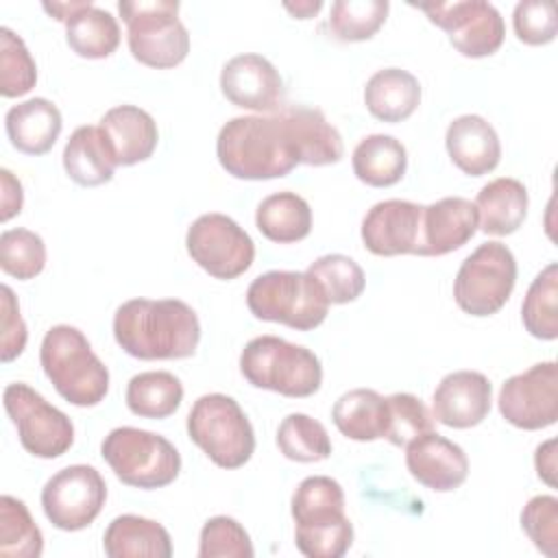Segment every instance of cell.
<instances>
[{
  "label": "cell",
  "instance_id": "cell-1",
  "mask_svg": "<svg viewBox=\"0 0 558 558\" xmlns=\"http://www.w3.org/2000/svg\"><path fill=\"white\" fill-rule=\"evenodd\" d=\"M222 170L244 181L281 179L303 163V148L290 109L268 116H238L216 137Z\"/></svg>",
  "mask_w": 558,
  "mask_h": 558
},
{
  "label": "cell",
  "instance_id": "cell-2",
  "mask_svg": "<svg viewBox=\"0 0 558 558\" xmlns=\"http://www.w3.org/2000/svg\"><path fill=\"white\" fill-rule=\"evenodd\" d=\"M113 338L137 360H183L196 353L201 320L181 299H129L113 314Z\"/></svg>",
  "mask_w": 558,
  "mask_h": 558
},
{
  "label": "cell",
  "instance_id": "cell-3",
  "mask_svg": "<svg viewBox=\"0 0 558 558\" xmlns=\"http://www.w3.org/2000/svg\"><path fill=\"white\" fill-rule=\"evenodd\" d=\"M39 364L54 390L76 408H94L109 392V371L92 351L85 333L72 325H54L46 331Z\"/></svg>",
  "mask_w": 558,
  "mask_h": 558
},
{
  "label": "cell",
  "instance_id": "cell-4",
  "mask_svg": "<svg viewBox=\"0 0 558 558\" xmlns=\"http://www.w3.org/2000/svg\"><path fill=\"white\" fill-rule=\"evenodd\" d=\"M242 377L262 390L305 399L318 392L323 366L314 351L279 336H257L240 353Z\"/></svg>",
  "mask_w": 558,
  "mask_h": 558
},
{
  "label": "cell",
  "instance_id": "cell-5",
  "mask_svg": "<svg viewBox=\"0 0 558 558\" xmlns=\"http://www.w3.org/2000/svg\"><path fill=\"white\" fill-rule=\"evenodd\" d=\"M118 11L135 61L155 70H170L185 61L190 33L179 20L177 0H120Z\"/></svg>",
  "mask_w": 558,
  "mask_h": 558
},
{
  "label": "cell",
  "instance_id": "cell-6",
  "mask_svg": "<svg viewBox=\"0 0 558 558\" xmlns=\"http://www.w3.org/2000/svg\"><path fill=\"white\" fill-rule=\"evenodd\" d=\"M100 453L122 484L142 490L163 488L181 473L177 447L161 434L140 427L111 429L100 442Z\"/></svg>",
  "mask_w": 558,
  "mask_h": 558
},
{
  "label": "cell",
  "instance_id": "cell-7",
  "mask_svg": "<svg viewBox=\"0 0 558 558\" xmlns=\"http://www.w3.org/2000/svg\"><path fill=\"white\" fill-rule=\"evenodd\" d=\"M187 436L220 469L244 466L255 451V432L240 403L222 392L194 401L187 414Z\"/></svg>",
  "mask_w": 558,
  "mask_h": 558
},
{
  "label": "cell",
  "instance_id": "cell-8",
  "mask_svg": "<svg viewBox=\"0 0 558 558\" xmlns=\"http://www.w3.org/2000/svg\"><path fill=\"white\" fill-rule=\"evenodd\" d=\"M246 307L259 320L310 331L327 318L329 301L307 272L268 270L251 281Z\"/></svg>",
  "mask_w": 558,
  "mask_h": 558
},
{
  "label": "cell",
  "instance_id": "cell-9",
  "mask_svg": "<svg viewBox=\"0 0 558 558\" xmlns=\"http://www.w3.org/2000/svg\"><path fill=\"white\" fill-rule=\"evenodd\" d=\"M517 283V259L501 242L480 244L458 268L453 301L471 316L497 314L510 299Z\"/></svg>",
  "mask_w": 558,
  "mask_h": 558
},
{
  "label": "cell",
  "instance_id": "cell-10",
  "mask_svg": "<svg viewBox=\"0 0 558 558\" xmlns=\"http://www.w3.org/2000/svg\"><path fill=\"white\" fill-rule=\"evenodd\" d=\"M2 403L17 429L20 445L31 456L52 460L74 445V425L70 416L48 403L28 384H9L2 392Z\"/></svg>",
  "mask_w": 558,
  "mask_h": 558
},
{
  "label": "cell",
  "instance_id": "cell-11",
  "mask_svg": "<svg viewBox=\"0 0 558 558\" xmlns=\"http://www.w3.org/2000/svg\"><path fill=\"white\" fill-rule=\"evenodd\" d=\"M185 248L192 262L222 281L244 275L255 259L251 235L233 218L218 211L203 214L190 225Z\"/></svg>",
  "mask_w": 558,
  "mask_h": 558
},
{
  "label": "cell",
  "instance_id": "cell-12",
  "mask_svg": "<svg viewBox=\"0 0 558 558\" xmlns=\"http://www.w3.org/2000/svg\"><path fill=\"white\" fill-rule=\"evenodd\" d=\"M105 501V477L89 464L65 466L41 488V510L46 519L63 532H78L92 525Z\"/></svg>",
  "mask_w": 558,
  "mask_h": 558
},
{
  "label": "cell",
  "instance_id": "cell-13",
  "mask_svg": "<svg viewBox=\"0 0 558 558\" xmlns=\"http://www.w3.org/2000/svg\"><path fill=\"white\" fill-rule=\"evenodd\" d=\"M432 24L449 35L451 46L469 59L495 54L506 37L501 13L484 0H453L414 4Z\"/></svg>",
  "mask_w": 558,
  "mask_h": 558
},
{
  "label": "cell",
  "instance_id": "cell-14",
  "mask_svg": "<svg viewBox=\"0 0 558 558\" xmlns=\"http://www.w3.org/2000/svg\"><path fill=\"white\" fill-rule=\"evenodd\" d=\"M501 416L517 429L536 432L558 418V364L538 362L501 384L497 399Z\"/></svg>",
  "mask_w": 558,
  "mask_h": 558
},
{
  "label": "cell",
  "instance_id": "cell-15",
  "mask_svg": "<svg viewBox=\"0 0 558 558\" xmlns=\"http://www.w3.org/2000/svg\"><path fill=\"white\" fill-rule=\"evenodd\" d=\"M220 92L231 105L257 113H275L283 107L279 70L255 52L235 54L222 65Z\"/></svg>",
  "mask_w": 558,
  "mask_h": 558
},
{
  "label": "cell",
  "instance_id": "cell-16",
  "mask_svg": "<svg viewBox=\"0 0 558 558\" xmlns=\"http://www.w3.org/2000/svg\"><path fill=\"white\" fill-rule=\"evenodd\" d=\"M423 205L388 198L375 203L362 220V242L366 251L379 257L416 255L421 242Z\"/></svg>",
  "mask_w": 558,
  "mask_h": 558
},
{
  "label": "cell",
  "instance_id": "cell-17",
  "mask_svg": "<svg viewBox=\"0 0 558 558\" xmlns=\"http://www.w3.org/2000/svg\"><path fill=\"white\" fill-rule=\"evenodd\" d=\"M493 405V386L484 373L453 371L447 373L432 395L434 421L453 427L469 429L480 425Z\"/></svg>",
  "mask_w": 558,
  "mask_h": 558
},
{
  "label": "cell",
  "instance_id": "cell-18",
  "mask_svg": "<svg viewBox=\"0 0 558 558\" xmlns=\"http://www.w3.org/2000/svg\"><path fill=\"white\" fill-rule=\"evenodd\" d=\"M405 466L418 484L434 493H451L469 475L464 449L434 429L405 447Z\"/></svg>",
  "mask_w": 558,
  "mask_h": 558
},
{
  "label": "cell",
  "instance_id": "cell-19",
  "mask_svg": "<svg viewBox=\"0 0 558 558\" xmlns=\"http://www.w3.org/2000/svg\"><path fill=\"white\" fill-rule=\"evenodd\" d=\"M480 229L477 209L469 198L445 196L423 205L418 257H440L462 248Z\"/></svg>",
  "mask_w": 558,
  "mask_h": 558
},
{
  "label": "cell",
  "instance_id": "cell-20",
  "mask_svg": "<svg viewBox=\"0 0 558 558\" xmlns=\"http://www.w3.org/2000/svg\"><path fill=\"white\" fill-rule=\"evenodd\" d=\"M445 148L456 168L469 177L493 172L501 159V142L495 126L477 113H464L449 122Z\"/></svg>",
  "mask_w": 558,
  "mask_h": 558
},
{
  "label": "cell",
  "instance_id": "cell-21",
  "mask_svg": "<svg viewBox=\"0 0 558 558\" xmlns=\"http://www.w3.org/2000/svg\"><path fill=\"white\" fill-rule=\"evenodd\" d=\"M118 166H135L153 157L159 131L148 111L137 105L111 107L98 122Z\"/></svg>",
  "mask_w": 558,
  "mask_h": 558
},
{
  "label": "cell",
  "instance_id": "cell-22",
  "mask_svg": "<svg viewBox=\"0 0 558 558\" xmlns=\"http://www.w3.org/2000/svg\"><path fill=\"white\" fill-rule=\"evenodd\" d=\"M4 129L15 150L37 157L54 146L63 129V118L54 102L35 96L7 111Z\"/></svg>",
  "mask_w": 558,
  "mask_h": 558
},
{
  "label": "cell",
  "instance_id": "cell-23",
  "mask_svg": "<svg viewBox=\"0 0 558 558\" xmlns=\"http://www.w3.org/2000/svg\"><path fill=\"white\" fill-rule=\"evenodd\" d=\"M102 549L109 558H170L172 538L155 519L120 514L107 525Z\"/></svg>",
  "mask_w": 558,
  "mask_h": 558
},
{
  "label": "cell",
  "instance_id": "cell-24",
  "mask_svg": "<svg viewBox=\"0 0 558 558\" xmlns=\"http://www.w3.org/2000/svg\"><path fill=\"white\" fill-rule=\"evenodd\" d=\"M116 168V157L100 126L83 124L72 131L63 148V170L74 183L83 187L109 183Z\"/></svg>",
  "mask_w": 558,
  "mask_h": 558
},
{
  "label": "cell",
  "instance_id": "cell-25",
  "mask_svg": "<svg viewBox=\"0 0 558 558\" xmlns=\"http://www.w3.org/2000/svg\"><path fill=\"white\" fill-rule=\"evenodd\" d=\"M480 231L486 235H510L527 216V190L519 179L499 177L488 181L473 201Z\"/></svg>",
  "mask_w": 558,
  "mask_h": 558
},
{
  "label": "cell",
  "instance_id": "cell-26",
  "mask_svg": "<svg viewBox=\"0 0 558 558\" xmlns=\"http://www.w3.org/2000/svg\"><path fill=\"white\" fill-rule=\"evenodd\" d=\"M388 418V399L373 388H353L340 395L331 408V421L338 432L355 442L386 438Z\"/></svg>",
  "mask_w": 558,
  "mask_h": 558
},
{
  "label": "cell",
  "instance_id": "cell-27",
  "mask_svg": "<svg viewBox=\"0 0 558 558\" xmlns=\"http://www.w3.org/2000/svg\"><path fill=\"white\" fill-rule=\"evenodd\" d=\"M421 102V83L401 68L377 70L364 87V105L368 113L381 122L395 124L408 120Z\"/></svg>",
  "mask_w": 558,
  "mask_h": 558
},
{
  "label": "cell",
  "instance_id": "cell-28",
  "mask_svg": "<svg viewBox=\"0 0 558 558\" xmlns=\"http://www.w3.org/2000/svg\"><path fill=\"white\" fill-rule=\"evenodd\" d=\"M351 168L362 183L371 187H390L403 179L408 153L397 137L373 133L360 140L353 148Z\"/></svg>",
  "mask_w": 558,
  "mask_h": 558
},
{
  "label": "cell",
  "instance_id": "cell-29",
  "mask_svg": "<svg viewBox=\"0 0 558 558\" xmlns=\"http://www.w3.org/2000/svg\"><path fill=\"white\" fill-rule=\"evenodd\" d=\"M255 227L270 242H301L312 231V207L296 192H275L262 198V203L257 205Z\"/></svg>",
  "mask_w": 558,
  "mask_h": 558
},
{
  "label": "cell",
  "instance_id": "cell-30",
  "mask_svg": "<svg viewBox=\"0 0 558 558\" xmlns=\"http://www.w3.org/2000/svg\"><path fill=\"white\" fill-rule=\"evenodd\" d=\"M126 408L142 418H168L183 401V384L168 371H146L129 379Z\"/></svg>",
  "mask_w": 558,
  "mask_h": 558
},
{
  "label": "cell",
  "instance_id": "cell-31",
  "mask_svg": "<svg viewBox=\"0 0 558 558\" xmlns=\"http://www.w3.org/2000/svg\"><path fill=\"white\" fill-rule=\"evenodd\" d=\"M65 41L83 59H105L120 46L118 20L92 2L65 22Z\"/></svg>",
  "mask_w": 558,
  "mask_h": 558
},
{
  "label": "cell",
  "instance_id": "cell-32",
  "mask_svg": "<svg viewBox=\"0 0 558 558\" xmlns=\"http://www.w3.org/2000/svg\"><path fill=\"white\" fill-rule=\"evenodd\" d=\"M521 320L525 331L538 340L558 338V264L549 262L530 283Z\"/></svg>",
  "mask_w": 558,
  "mask_h": 558
},
{
  "label": "cell",
  "instance_id": "cell-33",
  "mask_svg": "<svg viewBox=\"0 0 558 558\" xmlns=\"http://www.w3.org/2000/svg\"><path fill=\"white\" fill-rule=\"evenodd\" d=\"M294 525H316L344 517V490L327 475L305 477L290 499Z\"/></svg>",
  "mask_w": 558,
  "mask_h": 558
},
{
  "label": "cell",
  "instance_id": "cell-34",
  "mask_svg": "<svg viewBox=\"0 0 558 558\" xmlns=\"http://www.w3.org/2000/svg\"><path fill=\"white\" fill-rule=\"evenodd\" d=\"M294 116V124L299 131L301 148H303V163L305 166H329L338 163L344 155L342 135L338 129L325 118V113L316 107H290Z\"/></svg>",
  "mask_w": 558,
  "mask_h": 558
},
{
  "label": "cell",
  "instance_id": "cell-35",
  "mask_svg": "<svg viewBox=\"0 0 558 558\" xmlns=\"http://www.w3.org/2000/svg\"><path fill=\"white\" fill-rule=\"evenodd\" d=\"M277 447L292 462H320L333 451L325 425L310 414L292 412L277 427Z\"/></svg>",
  "mask_w": 558,
  "mask_h": 558
},
{
  "label": "cell",
  "instance_id": "cell-36",
  "mask_svg": "<svg viewBox=\"0 0 558 558\" xmlns=\"http://www.w3.org/2000/svg\"><path fill=\"white\" fill-rule=\"evenodd\" d=\"M323 290L329 305H344L355 301L366 286L362 266L342 253H327L314 259L305 270Z\"/></svg>",
  "mask_w": 558,
  "mask_h": 558
},
{
  "label": "cell",
  "instance_id": "cell-37",
  "mask_svg": "<svg viewBox=\"0 0 558 558\" xmlns=\"http://www.w3.org/2000/svg\"><path fill=\"white\" fill-rule=\"evenodd\" d=\"M44 551V536L26 504L17 497H0V556L37 558Z\"/></svg>",
  "mask_w": 558,
  "mask_h": 558
},
{
  "label": "cell",
  "instance_id": "cell-38",
  "mask_svg": "<svg viewBox=\"0 0 558 558\" xmlns=\"http://www.w3.org/2000/svg\"><path fill=\"white\" fill-rule=\"evenodd\" d=\"M386 0H338L329 9L327 28L338 41H366L386 22Z\"/></svg>",
  "mask_w": 558,
  "mask_h": 558
},
{
  "label": "cell",
  "instance_id": "cell-39",
  "mask_svg": "<svg viewBox=\"0 0 558 558\" xmlns=\"http://www.w3.org/2000/svg\"><path fill=\"white\" fill-rule=\"evenodd\" d=\"M46 266V244L31 229H7L0 235V268L17 281L35 279Z\"/></svg>",
  "mask_w": 558,
  "mask_h": 558
},
{
  "label": "cell",
  "instance_id": "cell-40",
  "mask_svg": "<svg viewBox=\"0 0 558 558\" xmlns=\"http://www.w3.org/2000/svg\"><path fill=\"white\" fill-rule=\"evenodd\" d=\"M37 83V65L24 39L11 28H0V94L17 98L28 94Z\"/></svg>",
  "mask_w": 558,
  "mask_h": 558
},
{
  "label": "cell",
  "instance_id": "cell-41",
  "mask_svg": "<svg viewBox=\"0 0 558 558\" xmlns=\"http://www.w3.org/2000/svg\"><path fill=\"white\" fill-rule=\"evenodd\" d=\"M388 399L386 440L395 447H408L414 438L434 429L432 410L410 392H395Z\"/></svg>",
  "mask_w": 558,
  "mask_h": 558
},
{
  "label": "cell",
  "instance_id": "cell-42",
  "mask_svg": "<svg viewBox=\"0 0 558 558\" xmlns=\"http://www.w3.org/2000/svg\"><path fill=\"white\" fill-rule=\"evenodd\" d=\"M255 549L240 521L218 514L205 521L198 538V558H253Z\"/></svg>",
  "mask_w": 558,
  "mask_h": 558
},
{
  "label": "cell",
  "instance_id": "cell-43",
  "mask_svg": "<svg viewBox=\"0 0 558 558\" xmlns=\"http://www.w3.org/2000/svg\"><path fill=\"white\" fill-rule=\"evenodd\" d=\"M294 545L307 558H340L353 545V525L347 514L316 525H296Z\"/></svg>",
  "mask_w": 558,
  "mask_h": 558
},
{
  "label": "cell",
  "instance_id": "cell-44",
  "mask_svg": "<svg viewBox=\"0 0 558 558\" xmlns=\"http://www.w3.org/2000/svg\"><path fill=\"white\" fill-rule=\"evenodd\" d=\"M521 530L532 545L547 558L558 556V499L554 495H536L521 510Z\"/></svg>",
  "mask_w": 558,
  "mask_h": 558
},
{
  "label": "cell",
  "instance_id": "cell-45",
  "mask_svg": "<svg viewBox=\"0 0 558 558\" xmlns=\"http://www.w3.org/2000/svg\"><path fill=\"white\" fill-rule=\"evenodd\" d=\"M512 26L519 41L545 46L556 39V4L549 0H521L512 13Z\"/></svg>",
  "mask_w": 558,
  "mask_h": 558
},
{
  "label": "cell",
  "instance_id": "cell-46",
  "mask_svg": "<svg viewBox=\"0 0 558 558\" xmlns=\"http://www.w3.org/2000/svg\"><path fill=\"white\" fill-rule=\"evenodd\" d=\"M0 360L9 364L26 349L28 329L20 314V303L7 283L0 286Z\"/></svg>",
  "mask_w": 558,
  "mask_h": 558
},
{
  "label": "cell",
  "instance_id": "cell-47",
  "mask_svg": "<svg viewBox=\"0 0 558 558\" xmlns=\"http://www.w3.org/2000/svg\"><path fill=\"white\" fill-rule=\"evenodd\" d=\"M0 190H2V194H0V220L9 222L13 216H17L22 211L24 190H22V183L7 168L0 170Z\"/></svg>",
  "mask_w": 558,
  "mask_h": 558
},
{
  "label": "cell",
  "instance_id": "cell-48",
  "mask_svg": "<svg viewBox=\"0 0 558 558\" xmlns=\"http://www.w3.org/2000/svg\"><path fill=\"white\" fill-rule=\"evenodd\" d=\"M556 445L558 440L556 438H549L545 442H541L536 447V453H534V469H536V475L538 480H543L547 486L556 488V473H558V464H556Z\"/></svg>",
  "mask_w": 558,
  "mask_h": 558
},
{
  "label": "cell",
  "instance_id": "cell-49",
  "mask_svg": "<svg viewBox=\"0 0 558 558\" xmlns=\"http://www.w3.org/2000/svg\"><path fill=\"white\" fill-rule=\"evenodd\" d=\"M89 4V0H81V2H44L41 7H44V11L48 13V15H52L57 22H68V20H72L78 11H83L85 7Z\"/></svg>",
  "mask_w": 558,
  "mask_h": 558
},
{
  "label": "cell",
  "instance_id": "cell-50",
  "mask_svg": "<svg viewBox=\"0 0 558 558\" xmlns=\"http://www.w3.org/2000/svg\"><path fill=\"white\" fill-rule=\"evenodd\" d=\"M283 9L290 11L296 20H310L314 17L320 9L323 2L320 0H301V2H283Z\"/></svg>",
  "mask_w": 558,
  "mask_h": 558
}]
</instances>
